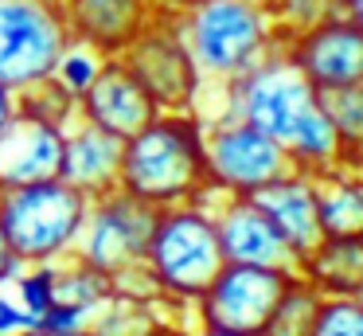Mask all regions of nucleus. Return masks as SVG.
<instances>
[{"mask_svg": "<svg viewBox=\"0 0 363 336\" xmlns=\"http://www.w3.org/2000/svg\"><path fill=\"white\" fill-rule=\"evenodd\" d=\"M203 121L191 109H160L145 129L125 141L121 153V192L149 207H176L207 192Z\"/></svg>", "mask_w": 363, "mask_h": 336, "instance_id": "f257e3e1", "label": "nucleus"}, {"mask_svg": "<svg viewBox=\"0 0 363 336\" xmlns=\"http://www.w3.org/2000/svg\"><path fill=\"white\" fill-rule=\"evenodd\" d=\"M203 82H230L281 47L266 0H191L172 16Z\"/></svg>", "mask_w": 363, "mask_h": 336, "instance_id": "f03ea898", "label": "nucleus"}, {"mask_svg": "<svg viewBox=\"0 0 363 336\" xmlns=\"http://www.w3.org/2000/svg\"><path fill=\"white\" fill-rule=\"evenodd\" d=\"M227 266L215 231L211 203L191 200L176 207H160L152 223V239L145 250V270L152 273L160 297L176 305H196L203 289Z\"/></svg>", "mask_w": 363, "mask_h": 336, "instance_id": "7ed1b4c3", "label": "nucleus"}, {"mask_svg": "<svg viewBox=\"0 0 363 336\" xmlns=\"http://www.w3.org/2000/svg\"><path fill=\"white\" fill-rule=\"evenodd\" d=\"M86 211L90 200L63 176L0 192V227H4L9 250L20 266L59 262V258L74 254Z\"/></svg>", "mask_w": 363, "mask_h": 336, "instance_id": "20e7f679", "label": "nucleus"}, {"mask_svg": "<svg viewBox=\"0 0 363 336\" xmlns=\"http://www.w3.org/2000/svg\"><path fill=\"white\" fill-rule=\"evenodd\" d=\"M219 94L223 106L215 117H238V121L269 133L281 145H289V137L305 121V114L320 102V90L301 75V67L285 51V43L277 51H269L262 63H254L250 70H242L238 78L223 82Z\"/></svg>", "mask_w": 363, "mask_h": 336, "instance_id": "39448f33", "label": "nucleus"}, {"mask_svg": "<svg viewBox=\"0 0 363 336\" xmlns=\"http://www.w3.org/2000/svg\"><path fill=\"white\" fill-rule=\"evenodd\" d=\"M71 31L59 0H0V82L12 90L43 82L55 75V63Z\"/></svg>", "mask_w": 363, "mask_h": 336, "instance_id": "423d86ee", "label": "nucleus"}, {"mask_svg": "<svg viewBox=\"0 0 363 336\" xmlns=\"http://www.w3.org/2000/svg\"><path fill=\"white\" fill-rule=\"evenodd\" d=\"M207 184L219 195H254L258 188L293 172L289 148L269 133L238 121V117H211L203 121Z\"/></svg>", "mask_w": 363, "mask_h": 336, "instance_id": "0eeeda50", "label": "nucleus"}, {"mask_svg": "<svg viewBox=\"0 0 363 336\" xmlns=\"http://www.w3.org/2000/svg\"><path fill=\"white\" fill-rule=\"evenodd\" d=\"M293 278H297V273L227 262L219 270V278H215L211 286L203 289V297L196 301L199 332L258 336Z\"/></svg>", "mask_w": 363, "mask_h": 336, "instance_id": "6e6552de", "label": "nucleus"}, {"mask_svg": "<svg viewBox=\"0 0 363 336\" xmlns=\"http://www.w3.org/2000/svg\"><path fill=\"white\" fill-rule=\"evenodd\" d=\"M152 223H157V207H149L145 200L113 188V192L90 200L74 254L86 258L98 270H106L110 278H118V273L145 262Z\"/></svg>", "mask_w": 363, "mask_h": 336, "instance_id": "1a4fd4ad", "label": "nucleus"}, {"mask_svg": "<svg viewBox=\"0 0 363 336\" xmlns=\"http://www.w3.org/2000/svg\"><path fill=\"white\" fill-rule=\"evenodd\" d=\"M118 59L141 78V86L157 98L160 109H191L199 86H203L199 67H196V59H191L188 43H184L180 28H176V20L164 12L152 16V23L118 55Z\"/></svg>", "mask_w": 363, "mask_h": 336, "instance_id": "9d476101", "label": "nucleus"}, {"mask_svg": "<svg viewBox=\"0 0 363 336\" xmlns=\"http://www.w3.org/2000/svg\"><path fill=\"white\" fill-rule=\"evenodd\" d=\"M199 200L211 203L215 211V231H219V246L227 262L301 273V258L293 254V246L250 195H219L215 188H207Z\"/></svg>", "mask_w": 363, "mask_h": 336, "instance_id": "9b49d317", "label": "nucleus"}, {"mask_svg": "<svg viewBox=\"0 0 363 336\" xmlns=\"http://www.w3.org/2000/svg\"><path fill=\"white\" fill-rule=\"evenodd\" d=\"M285 51L320 94L363 82V28L347 16H332L328 23L289 39Z\"/></svg>", "mask_w": 363, "mask_h": 336, "instance_id": "f8f14e48", "label": "nucleus"}, {"mask_svg": "<svg viewBox=\"0 0 363 336\" xmlns=\"http://www.w3.org/2000/svg\"><path fill=\"white\" fill-rule=\"evenodd\" d=\"M157 114H160L157 98L145 90L141 78H137L118 55L102 63V70H98V78L90 82V90L79 98V117L102 125L106 133H113V137H121V141H129L137 129H145Z\"/></svg>", "mask_w": 363, "mask_h": 336, "instance_id": "ddd939ff", "label": "nucleus"}, {"mask_svg": "<svg viewBox=\"0 0 363 336\" xmlns=\"http://www.w3.org/2000/svg\"><path fill=\"white\" fill-rule=\"evenodd\" d=\"M74 43L94 47L98 55H121L157 16V0H59Z\"/></svg>", "mask_w": 363, "mask_h": 336, "instance_id": "4468645a", "label": "nucleus"}, {"mask_svg": "<svg viewBox=\"0 0 363 336\" xmlns=\"http://www.w3.org/2000/svg\"><path fill=\"white\" fill-rule=\"evenodd\" d=\"M63 168V125L16 109L0 133V192L35 180H51Z\"/></svg>", "mask_w": 363, "mask_h": 336, "instance_id": "2eb2a0df", "label": "nucleus"}, {"mask_svg": "<svg viewBox=\"0 0 363 336\" xmlns=\"http://www.w3.org/2000/svg\"><path fill=\"white\" fill-rule=\"evenodd\" d=\"M250 200L269 215V223L281 231V239L293 246V254H297L301 262L324 242L320 200H316V176L313 172L293 168V172H285L281 180L258 188Z\"/></svg>", "mask_w": 363, "mask_h": 336, "instance_id": "dca6fc26", "label": "nucleus"}, {"mask_svg": "<svg viewBox=\"0 0 363 336\" xmlns=\"http://www.w3.org/2000/svg\"><path fill=\"white\" fill-rule=\"evenodd\" d=\"M121 153H125V141L106 133L102 125L86 121V117H74L63 129V168L59 176L71 188H79L86 200L121 188Z\"/></svg>", "mask_w": 363, "mask_h": 336, "instance_id": "f3484780", "label": "nucleus"}, {"mask_svg": "<svg viewBox=\"0 0 363 336\" xmlns=\"http://www.w3.org/2000/svg\"><path fill=\"white\" fill-rule=\"evenodd\" d=\"M324 239H363V172L332 168L316 176Z\"/></svg>", "mask_w": 363, "mask_h": 336, "instance_id": "a211bd4d", "label": "nucleus"}, {"mask_svg": "<svg viewBox=\"0 0 363 336\" xmlns=\"http://www.w3.org/2000/svg\"><path fill=\"white\" fill-rule=\"evenodd\" d=\"M301 273L320 293H359L363 297V239H324L301 262Z\"/></svg>", "mask_w": 363, "mask_h": 336, "instance_id": "6ab92c4d", "label": "nucleus"}, {"mask_svg": "<svg viewBox=\"0 0 363 336\" xmlns=\"http://www.w3.org/2000/svg\"><path fill=\"white\" fill-rule=\"evenodd\" d=\"M51 293H55V305L74 309L90 320L113 297V278L98 266H90L86 258L67 254L59 262H51Z\"/></svg>", "mask_w": 363, "mask_h": 336, "instance_id": "aec40b11", "label": "nucleus"}, {"mask_svg": "<svg viewBox=\"0 0 363 336\" xmlns=\"http://www.w3.org/2000/svg\"><path fill=\"white\" fill-rule=\"evenodd\" d=\"M289 156L293 164H297L301 172H313V176H320V172H332L344 164V148H340V137L336 129H332V117L324 114V102H316L313 109L305 114V121L297 125V133L289 137Z\"/></svg>", "mask_w": 363, "mask_h": 336, "instance_id": "412c9836", "label": "nucleus"}, {"mask_svg": "<svg viewBox=\"0 0 363 336\" xmlns=\"http://www.w3.org/2000/svg\"><path fill=\"white\" fill-rule=\"evenodd\" d=\"M324 114L332 117V129L344 148V164L340 168L363 172V82L359 86H340V90H324Z\"/></svg>", "mask_w": 363, "mask_h": 336, "instance_id": "4be33fe9", "label": "nucleus"}, {"mask_svg": "<svg viewBox=\"0 0 363 336\" xmlns=\"http://www.w3.org/2000/svg\"><path fill=\"white\" fill-rule=\"evenodd\" d=\"M320 297H324L320 289H316L305 273H297V278L289 281V289L281 293V301L274 305V313H269V320L262 325L258 336H313Z\"/></svg>", "mask_w": 363, "mask_h": 336, "instance_id": "5701e85b", "label": "nucleus"}, {"mask_svg": "<svg viewBox=\"0 0 363 336\" xmlns=\"http://www.w3.org/2000/svg\"><path fill=\"white\" fill-rule=\"evenodd\" d=\"M157 309H160V301H137V297L113 293L90 317V332L94 336H164Z\"/></svg>", "mask_w": 363, "mask_h": 336, "instance_id": "b1692460", "label": "nucleus"}, {"mask_svg": "<svg viewBox=\"0 0 363 336\" xmlns=\"http://www.w3.org/2000/svg\"><path fill=\"white\" fill-rule=\"evenodd\" d=\"M266 8L277 23L281 43L328 23L332 16H344V0H266Z\"/></svg>", "mask_w": 363, "mask_h": 336, "instance_id": "393cba45", "label": "nucleus"}, {"mask_svg": "<svg viewBox=\"0 0 363 336\" xmlns=\"http://www.w3.org/2000/svg\"><path fill=\"white\" fill-rule=\"evenodd\" d=\"M16 102H20L24 114H35V117H43V121H55V125H63V129L79 117V98L67 94L55 78H43V82L20 90Z\"/></svg>", "mask_w": 363, "mask_h": 336, "instance_id": "a878e982", "label": "nucleus"}, {"mask_svg": "<svg viewBox=\"0 0 363 336\" xmlns=\"http://www.w3.org/2000/svg\"><path fill=\"white\" fill-rule=\"evenodd\" d=\"M313 336H363V297L359 293H324L316 309Z\"/></svg>", "mask_w": 363, "mask_h": 336, "instance_id": "bb28decb", "label": "nucleus"}, {"mask_svg": "<svg viewBox=\"0 0 363 336\" xmlns=\"http://www.w3.org/2000/svg\"><path fill=\"white\" fill-rule=\"evenodd\" d=\"M102 63H106V55H98L94 47H86V43H67L63 47V55H59V63H55V82L63 86L67 94H74V98H82V94L90 90V82L98 78V70H102Z\"/></svg>", "mask_w": 363, "mask_h": 336, "instance_id": "cd10ccee", "label": "nucleus"}, {"mask_svg": "<svg viewBox=\"0 0 363 336\" xmlns=\"http://www.w3.org/2000/svg\"><path fill=\"white\" fill-rule=\"evenodd\" d=\"M16 301L24 305L35 320L55 305V293H51V262L20 266L16 270Z\"/></svg>", "mask_w": 363, "mask_h": 336, "instance_id": "c85d7f7f", "label": "nucleus"}, {"mask_svg": "<svg viewBox=\"0 0 363 336\" xmlns=\"http://www.w3.org/2000/svg\"><path fill=\"white\" fill-rule=\"evenodd\" d=\"M40 328V320L16 301V293H0V336H24Z\"/></svg>", "mask_w": 363, "mask_h": 336, "instance_id": "c756f323", "label": "nucleus"}, {"mask_svg": "<svg viewBox=\"0 0 363 336\" xmlns=\"http://www.w3.org/2000/svg\"><path fill=\"white\" fill-rule=\"evenodd\" d=\"M16 109H20V102H16V90L0 82V133L9 129V121L16 117Z\"/></svg>", "mask_w": 363, "mask_h": 336, "instance_id": "7c9ffc66", "label": "nucleus"}, {"mask_svg": "<svg viewBox=\"0 0 363 336\" xmlns=\"http://www.w3.org/2000/svg\"><path fill=\"white\" fill-rule=\"evenodd\" d=\"M20 270V262L12 258V250H9V239H4V227H0V286L12 278V273Z\"/></svg>", "mask_w": 363, "mask_h": 336, "instance_id": "2f4dec72", "label": "nucleus"}, {"mask_svg": "<svg viewBox=\"0 0 363 336\" xmlns=\"http://www.w3.org/2000/svg\"><path fill=\"white\" fill-rule=\"evenodd\" d=\"M344 16L347 20H355L363 28V0H344Z\"/></svg>", "mask_w": 363, "mask_h": 336, "instance_id": "473e14b6", "label": "nucleus"}, {"mask_svg": "<svg viewBox=\"0 0 363 336\" xmlns=\"http://www.w3.org/2000/svg\"><path fill=\"white\" fill-rule=\"evenodd\" d=\"M24 336H94L90 328H79V332H48V328H32V332H24Z\"/></svg>", "mask_w": 363, "mask_h": 336, "instance_id": "72a5a7b5", "label": "nucleus"}, {"mask_svg": "<svg viewBox=\"0 0 363 336\" xmlns=\"http://www.w3.org/2000/svg\"><path fill=\"white\" fill-rule=\"evenodd\" d=\"M199 336H230V332H199Z\"/></svg>", "mask_w": 363, "mask_h": 336, "instance_id": "f704fd0d", "label": "nucleus"}]
</instances>
